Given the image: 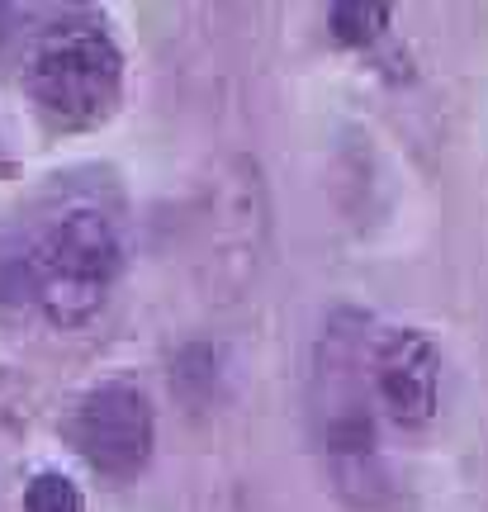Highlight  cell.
<instances>
[{
	"instance_id": "cell-1",
	"label": "cell",
	"mask_w": 488,
	"mask_h": 512,
	"mask_svg": "<svg viewBox=\"0 0 488 512\" xmlns=\"http://www.w3.org/2000/svg\"><path fill=\"white\" fill-rule=\"evenodd\" d=\"M124 266V242L105 209H62L19 256H0V299H38L57 328H76L100 313Z\"/></svg>"
},
{
	"instance_id": "cell-2",
	"label": "cell",
	"mask_w": 488,
	"mask_h": 512,
	"mask_svg": "<svg viewBox=\"0 0 488 512\" xmlns=\"http://www.w3.org/2000/svg\"><path fill=\"white\" fill-rule=\"evenodd\" d=\"M361 318H332L327 337L318 342V370H313V422L318 441L332 456L342 489L375 484V418L365 408L361 389Z\"/></svg>"
},
{
	"instance_id": "cell-3",
	"label": "cell",
	"mask_w": 488,
	"mask_h": 512,
	"mask_svg": "<svg viewBox=\"0 0 488 512\" xmlns=\"http://www.w3.org/2000/svg\"><path fill=\"white\" fill-rule=\"evenodd\" d=\"M124 81L119 48L95 24H67L38 43L29 62V91L62 124H95L114 110Z\"/></svg>"
},
{
	"instance_id": "cell-4",
	"label": "cell",
	"mask_w": 488,
	"mask_h": 512,
	"mask_svg": "<svg viewBox=\"0 0 488 512\" xmlns=\"http://www.w3.org/2000/svg\"><path fill=\"white\" fill-rule=\"evenodd\" d=\"M72 441L95 475L133 479L152 460V441H157L152 403L133 384H100L76 403Z\"/></svg>"
},
{
	"instance_id": "cell-5",
	"label": "cell",
	"mask_w": 488,
	"mask_h": 512,
	"mask_svg": "<svg viewBox=\"0 0 488 512\" xmlns=\"http://www.w3.org/2000/svg\"><path fill=\"white\" fill-rule=\"evenodd\" d=\"M375 394L389 408L398 427H427L436 418V394H441V351L427 332L394 328L375 347Z\"/></svg>"
},
{
	"instance_id": "cell-6",
	"label": "cell",
	"mask_w": 488,
	"mask_h": 512,
	"mask_svg": "<svg viewBox=\"0 0 488 512\" xmlns=\"http://www.w3.org/2000/svg\"><path fill=\"white\" fill-rule=\"evenodd\" d=\"M332 34L351 43V48H365L389 29V5H361V0H346V5H332Z\"/></svg>"
},
{
	"instance_id": "cell-7",
	"label": "cell",
	"mask_w": 488,
	"mask_h": 512,
	"mask_svg": "<svg viewBox=\"0 0 488 512\" xmlns=\"http://www.w3.org/2000/svg\"><path fill=\"white\" fill-rule=\"evenodd\" d=\"M24 512H86V508H81V494H76L72 479H62L48 470V475H38L34 484H29Z\"/></svg>"
},
{
	"instance_id": "cell-8",
	"label": "cell",
	"mask_w": 488,
	"mask_h": 512,
	"mask_svg": "<svg viewBox=\"0 0 488 512\" xmlns=\"http://www.w3.org/2000/svg\"><path fill=\"white\" fill-rule=\"evenodd\" d=\"M0 38H5V15H0Z\"/></svg>"
}]
</instances>
